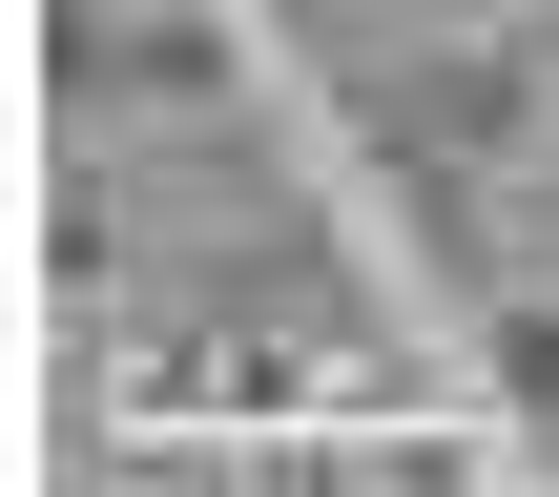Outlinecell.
I'll return each instance as SVG.
<instances>
[{
	"instance_id": "cell-1",
	"label": "cell",
	"mask_w": 559,
	"mask_h": 497,
	"mask_svg": "<svg viewBox=\"0 0 559 497\" xmlns=\"http://www.w3.org/2000/svg\"><path fill=\"white\" fill-rule=\"evenodd\" d=\"M498 415H559V311H498Z\"/></svg>"
}]
</instances>
